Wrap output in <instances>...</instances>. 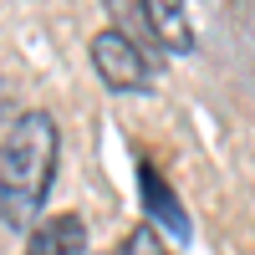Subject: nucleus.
I'll list each match as a JSON object with an SVG mask.
<instances>
[{
  "label": "nucleus",
  "mask_w": 255,
  "mask_h": 255,
  "mask_svg": "<svg viewBox=\"0 0 255 255\" xmlns=\"http://www.w3.org/2000/svg\"><path fill=\"white\" fill-rule=\"evenodd\" d=\"M56 153H61V133L51 113H20L5 138H0V220L10 230H36V215L51 194L56 179Z\"/></svg>",
  "instance_id": "1"
},
{
  "label": "nucleus",
  "mask_w": 255,
  "mask_h": 255,
  "mask_svg": "<svg viewBox=\"0 0 255 255\" xmlns=\"http://www.w3.org/2000/svg\"><path fill=\"white\" fill-rule=\"evenodd\" d=\"M92 67L113 92H153V61L128 31L102 26L92 36Z\"/></svg>",
  "instance_id": "2"
},
{
  "label": "nucleus",
  "mask_w": 255,
  "mask_h": 255,
  "mask_svg": "<svg viewBox=\"0 0 255 255\" xmlns=\"http://www.w3.org/2000/svg\"><path fill=\"white\" fill-rule=\"evenodd\" d=\"M138 189H143V209H148V225H153V230H168L174 240H189V235H194V225H189L179 194L168 189V179H163L148 158L138 163Z\"/></svg>",
  "instance_id": "3"
},
{
  "label": "nucleus",
  "mask_w": 255,
  "mask_h": 255,
  "mask_svg": "<svg viewBox=\"0 0 255 255\" xmlns=\"http://www.w3.org/2000/svg\"><path fill=\"white\" fill-rule=\"evenodd\" d=\"M138 15L148 20V31H153V46L174 51V56H189L194 51V20L179 0H143Z\"/></svg>",
  "instance_id": "4"
},
{
  "label": "nucleus",
  "mask_w": 255,
  "mask_h": 255,
  "mask_svg": "<svg viewBox=\"0 0 255 255\" xmlns=\"http://www.w3.org/2000/svg\"><path fill=\"white\" fill-rule=\"evenodd\" d=\"M26 255H87V225L82 215H51L26 235Z\"/></svg>",
  "instance_id": "5"
},
{
  "label": "nucleus",
  "mask_w": 255,
  "mask_h": 255,
  "mask_svg": "<svg viewBox=\"0 0 255 255\" xmlns=\"http://www.w3.org/2000/svg\"><path fill=\"white\" fill-rule=\"evenodd\" d=\"M118 255H174V250L163 245V235H158L153 225H133V230H128V235H123Z\"/></svg>",
  "instance_id": "6"
}]
</instances>
